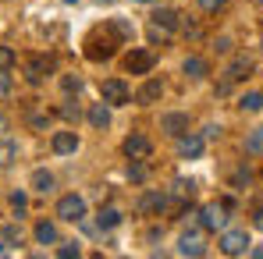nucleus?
<instances>
[{"mask_svg": "<svg viewBox=\"0 0 263 259\" xmlns=\"http://www.w3.org/2000/svg\"><path fill=\"white\" fill-rule=\"evenodd\" d=\"M18 160V142L14 138H0V167H11Z\"/></svg>", "mask_w": 263, "mask_h": 259, "instance_id": "6ab92c4d", "label": "nucleus"}, {"mask_svg": "<svg viewBox=\"0 0 263 259\" xmlns=\"http://www.w3.org/2000/svg\"><path fill=\"white\" fill-rule=\"evenodd\" d=\"M114 39H110V36H100V32H96V36H89L86 39V57L89 61H110V57H114Z\"/></svg>", "mask_w": 263, "mask_h": 259, "instance_id": "39448f33", "label": "nucleus"}, {"mask_svg": "<svg viewBox=\"0 0 263 259\" xmlns=\"http://www.w3.org/2000/svg\"><path fill=\"white\" fill-rule=\"evenodd\" d=\"M139 4H153V0H139Z\"/></svg>", "mask_w": 263, "mask_h": 259, "instance_id": "a18cd8bd", "label": "nucleus"}, {"mask_svg": "<svg viewBox=\"0 0 263 259\" xmlns=\"http://www.w3.org/2000/svg\"><path fill=\"white\" fill-rule=\"evenodd\" d=\"M181 32H185L189 39H199V25H196V22H181Z\"/></svg>", "mask_w": 263, "mask_h": 259, "instance_id": "c9c22d12", "label": "nucleus"}, {"mask_svg": "<svg viewBox=\"0 0 263 259\" xmlns=\"http://www.w3.org/2000/svg\"><path fill=\"white\" fill-rule=\"evenodd\" d=\"M249 245H253V242H249L246 231H224V234H220V252H224V256H246Z\"/></svg>", "mask_w": 263, "mask_h": 259, "instance_id": "f03ea898", "label": "nucleus"}, {"mask_svg": "<svg viewBox=\"0 0 263 259\" xmlns=\"http://www.w3.org/2000/svg\"><path fill=\"white\" fill-rule=\"evenodd\" d=\"M246 153H263V128H253L249 131V138H246Z\"/></svg>", "mask_w": 263, "mask_h": 259, "instance_id": "a878e982", "label": "nucleus"}, {"mask_svg": "<svg viewBox=\"0 0 263 259\" xmlns=\"http://www.w3.org/2000/svg\"><path fill=\"white\" fill-rule=\"evenodd\" d=\"M220 135V125H206V128H203V138H217Z\"/></svg>", "mask_w": 263, "mask_h": 259, "instance_id": "58836bf2", "label": "nucleus"}, {"mask_svg": "<svg viewBox=\"0 0 263 259\" xmlns=\"http://www.w3.org/2000/svg\"><path fill=\"white\" fill-rule=\"evenodd\" d=\"M110 32H114L118 39H132V36H135L132 22H125V18H110Z\"/></svg>", "mask_w": 263, "mask_h": 259, "instance_id": "b1692460", "label": "nucleus"}, {"mask_svg": "<svg viewBox=\"0 0 263 259\" xmlns=\"http://www.w3.org/2000/svg\"><path fill=\"white\" fill-rule=\"evenodd\" d=\"M14 61H18V53H14L11 46H0V71H11Z\"/></svg>", "mask_w": 263, "mask_h": 259, "instance_id": "cd10ccee", "label": "nucleus"}, {"mask_svg": "<svg viewBox=\"0 0 263 259\" xmlns=\"http://www.w3.org/2000/svg\"><path fill=\"white\" fill-rule=\"evenodd\" d=\"M50 146H53V153H57V156H68V153H75V149H79V135H75V131H53Z\"/></svg>", "mask_w": 263, "mask_h": 259, "instance_id": "f8f14e48", "label": "nucleus"}, {"mask_svg": "<svg viewBox=\"0 0 263 259\" xmlns=\"http://www.w3.org/2000/svg\"><path fill=\"white\" fill-rule=\"evenodd\" d=\"M57 256H61V259H79V256H82V249H79L75 242H68V245L57 249Z\"/></svg>", "mask_w": 263, "mask_h": 259, "instance_id": "473e14b6", "label": "nucleus"}, {"mask_svg": "<svg viewBox=\"0 0 263 259\" xmlns=\"http://www.w3.org/2000/svg\"><path fill=\"white\" fill-rule=\"evenodd\" d=\"M249 256H253V259H263V245H260V249H249Z\"/></svg>", "mask_w": 263, "mask_h": 259, "instance_id": "79ce46f5", "label": "nucleus"}, {"mask_svg": "<svg viewBox=\"0 0 263 259\" xmlns=\"http://www.w3.org/2000/svg\"><path fill=\"white\" fill-rule=\"evenodd\" d=\"M57 216L61 220H71V224H82L86 220V199L75 195V192L71 195H61L57 199Z\"/></svg>", "mask_w": 263, "mask_h": 259, "instance_id": "f257e3e1", "label": "nucleus"}, {"mask_svg": "<svg viewBox=\"0 0 263 259\" xmlns=\"http://www.w3.org/2000/svg\"><path fill=\"white\" fill-rule=\"evenodd\" d=\"M160 96H164V86H160L157 78H149L146 86H142L139 92H135V103H157Z\"/></svg>", "mask_w": 263, "mask_h": 259, "instance_id": "f3484780", "label": "nucleus"}, {"mask_svg": "<svg viewBox=\"0 0 263 259\" xmlns=\"http://www.w3.org/2000/svg\"><path fill=\"white\" fill-rule=\"evenodd\" d=\"M7 92H11V75H7V71H0V99H4Z\"/></svg>", "mask_w": 263, "mask_h": 259, "instance_id": "e433bc0d", "label": "nucleus"}, {"mask_svg": "<svg viewBox=\"0 0 263 259\" xmlns=\"http://www.w3.org/2000/svg\"><path fill=\"white\" fill-rule=\"evenodd\" d=\"M192 188H196L192 181H185V177H178L175 185H171V199H178V203H185V199L192 195Z\"/></svg>", "mask_w": 263, "mask_h": 259, "instance_id": "393cba45", "label": "nucleus"}, {"mask_svg": "<svg viewBox=\"0 0 263 259\" xmlns=\"http://www.w3.org/2000/svg\"><path fill=\"white\" fill-rule=\"evenodd\" d=\"M89 125H92V128H107V125H110V103H92V107H89Z\"/></svg>", "mask_w": 263, "mask_h": 259, "instance_id": "dca6fc26", "label": "nucleus"}, {"mask_svg": "<svg viewBox=\"0 0 263 259\" xmlns=\"http://www.w3.org/2000/svg\"><path fill=\"white\" fill-rule=\"evenodd\" d=\"M203 4V11H217V7H224V0H199Z\"/></svg>", "mask_w": 263, "mask_h": 259, "instance_id": "ea45409f", "label": "nucleus"}, {"mask_svg": "<svg viewBox=\"0 0 263 259\" xmlns=\"http://www.w3.org/2000/svg\"><path fill=\"white\" fill-rule=\"evenodd\" d=\"M238 107L249 110V114H260V110H263V92H246V96L238 99Z\"/></svg>", "mask_w": 263, "mask_h": 259, "instance_id": "5701e85b", "label": "nucleus"}, {"mask_svg": "<svg viewBox=\"0 0 263 259\" xmlns=\"http://www.w3.org/2000/svg\"><path fill=\"white\" fill-rule=\"evenodd\" d=\"M160 128L167 131V135H185L189 131V114H164V121H160Z\"/></svg>", "mask_w": 263, "mask_h": 259, "instance_id": "2eb2a0df", "label": "nucleus"}, {"mask_svg": "<svg viewBox=\"0 0 263 259\" xmlns=\"http://www.w3.org/2000/svg\"><path fill=\"white\" fill-rule=\"evenodd\" d=\"M167 206H171V195H164V192H146L139 199V210L142 213H164Z\"/></svg>", "mask_w": 263, "mask_h": 259, "instance_id": "ddd939ff", "label": "nucleus"}, {"mask_svg": "<svg viewBox=\"0 0 263 259\" xmlns=\"http://www.w3.org/2000/svg\"><path fill=\"white\" fill-rule=\"evenodd\" d=\"M32 192H40V195L53 192V174L50 171H32Z\"/></svg>", "mask_w": 263, "mask_h": 259, "instance_id": "aec40b11", "label": "nucleus"}, {"mask_svg": "<svg viewBox=\"0 0 263 259\" xmlns=\"http://www.w3.org/2000/svg\"><path fill=\"white\" fill-rule=\"evenodd\" d=\"M61 4H79V0H61Z\"/></svg>", "mask_w": 263, "mask_h": 259, "instance_id": "c03bdc74", "label": "nucleus"}, {"mask_svg": "<svg viewBox=\"0 0 263 259\" xmlns=\"http://www.w3.org/2000/svg\"><path fill=\"white\" fill-rule=\"evenodd\" d=\"M61 89L71 96V92H79V89H82V78H79V75H64V78H61Z\"/></svg>", "mask_w": 263, "mask_h": 259, "instance_id": "c756f323", "label": "nucleus"}, {"mask_svg": "<svg viewBox=\"0 0 263 259\" xmlns=\"http://www.w3.org/2000/svg\"><path fill=\"white\" fill-rule=\"evenodd\" d=\"M203 142H206L203 135H189V131L178 135V156H181V160H196V156H203Z\"/></svg>", "mask_w": 263, "mask_h": 259, "instance_id": "0eeeda50", "label": "nucleus"}, {"mask_svg": "<svg viewBox=\"0 0 263 259\" xmlns=\"http://www.w3.org/2000/svg\"><path fill=\"white\" fill-rule=\"evenodd\" d=\"M103 103H110V107H128L132 89L125 86L121 78H107V82H103Z\"/></svg>", "mask_w": 263, "mask_h": 259, "instance_id": "7ed1b4c3", "label": "nucleus"}, {"mask_svg": "<svg viewBox=\"0 0 263 259\" xmlns=\"http://www.w3.org/2000/svg\"><path fill=\"white\" fill-rule=\"evenodd\" d=\"M0 256H7V245H4V242H0Z\"/></svg>", "mask_w": 263, "mask_h": 259, "instance_id": "37998d69", "label": "nucleus"}, {"mask_svg": "<svg viewBox=\"0 0 263 259\" xmlns=\"http://www.w3.org/2000/svg\"><path fill=\"white\" fill-rule=\"evenodd\" d=\"M178 256H206V245H203V238H199V231H192V234H181V242H178Z\"/></svg>", "mask_w": 263, "mask_h": 259, "instance_id": "9b49d317", "label": "nucleus"}, {"mask_svg": "<svg viewBox=\"0 0 263 259\" xmlns=\"http://www.w3.org/2000/svg\"><path fill=\"white\" fill-rule=\"evenodd\" d=\"M249 71H253V57H249V53H238V57L228 64L224 82H242V78H249Z\"/></svg>", "mask_w": 263, "mask_h": 259, "instance_id": "9d476101", "label": "nucleus"}, {"mask_svg": "<svg viewBox=\"0 0 263 259\" xmlns=\"http://www.w3.org/2000/svg\"><path fill=\"white\" fill-rule=\"evenodd\" d=\"M57 114H61L64 121H79V103H75V99H64V103L57 107Z\"/></svg>", "mask_w": 263, "mask_h": 259, "instance_id": "bb28decb", "label": "nucleus"}, {"mask_svg": "<svg viewBox=\"0 0 263 259\" xmlns=\"http://www.w3.org/2000/svg\"><path fill=\"white\" fill-rule=\"evenodd\" d=\"M153 64H157L153 50H132L128 57H125V71H128V75H149Z\"/></svg>", "mask_w": 263, "mask_h": 259, "instance_id": "20e7f679", "label": "nucleus"}, {"mask_svg": "<svg viewBox=\"0 0 263 259\" xmlns=\"http://www.w3.org/2000/svg\"><path fill=\"white\" fill-rule=\"evenodd\" d=\"M36 242H40V245H53V242H57V227H53L50 220H40V224H36Z\"/></svg>", "mask_w": 263, "mask_h": 259, "instance_id": "4be33fe9", "label": "nucleus"}, {"mask_svg": "<svg viewBox=\"0 0 263 259\" xmlns=\"http://www.w3.org/2000/svg\"><path fill=\"white\" fill-rule=\"evenodd\" d=\"M18 238H22V231H18L14 224H7V227H4V242H7V245H14Z\"/></svg>", "mask_w": 263, "mask_h": 259, "instance_id": "f704fd0d", "label": "nucleus"}, {"mask_svg": "<svg viewBox=\"0 0 263 259\" xmlns=\"http://www.w3.org/2000/svg\"><path fill=\"white\" fill-rule=\"evenodd\" d=\"M149 153H153V142L146 135H128L125 138V156L128 160H149Z\"/></svg>", "mask_w": 263, "mask_h": 259, "instance_id": "6e6552de", "label": "nucleus"}, {"mask_svg": "<svg viewBox=\"0 0 263 259\" xmlns=\"http://www.w3.org/2000/svg\"><path fill=\"white\" fill-rule=\"evenodd\" d=\"M167 36H171V32H167V29H160L157 22L149 25V43H167Z\"/></svg>", "mask_w": 263, "mask_h": 259, "instance_id": "72a5a7b5", "label": "nucleus"}, {"mask_svg": "<svg viewBox=\"0 0 263 259\" xmlns=\"http://www.w3.org/2000/svg\"><path fill=\"white\" fill-rule=\"evenodd\" d=\"M228 210L220 206V203H206L203 210H199V224L206 227V231H217V227H224V220H228Z\"/></svg>", "mask_w": 263, "mask_h": 259, "instance_id": "1a4fd4ad", "label": "nucleus"}, {"mask_svg": "<svg viewBox=\"0 0 263 259\" xmlns=\"http://www.w3.org/2000/svg\"><path fill=\"white\" fill-rule=\"evenodd\" d=\"M50 71H53V61H50V57H29V61H25V78H29L32 86H40Z\"/></svg>", "mask_w": 263, "mask_h": 259, "instance_id": "423d86ee", "label": "nucleus"}, {"mask_svg": "<svg viewBox=\"0 0 263 259\" xmlns=\"http://www.w3.org/2000/svg\"><path fill=\"white\" fill-rule=\"evenodd\" d=\"M153 22H157L160 29H167V32L181 29V14H178L175 7H157V11H153Z\"/></svg>", "mask_w": 263, "mask_h": 259, "instance_id": "4468645a", "label": "nucleus"}, {"mask_svg": "<svg viewBox=\"0 0 263 259\" xmlns=\"http://www.w3.org/2000/svg\"><path fill=\"white\" fill-rule=\"evenodd\" d=\"M214 46H217V53H231V39H228V36H220Z\"/></svg>", "mask_w": 263, "mask_h": 259, "instance_id": "4c0bfd02", "label": "nucleus"}, {"mask_svg": "<svg viewBox=\"0 0 263 259\" xmlns=\"http://www.w3.org/2000/svg\"><path fill=\"white\" fill-rule=\"evenodd\" d=\"M253 224H256V227H260V231H263V206H260V210H256V216H253Z\"/></svg>", "mask_w": 263, "mask_h": 259, "instance_id": "a19ab883", "label": "nucleus"}, {"mask_svg": "<svg viewBox=\"0 0 263 259\" xmlns=\"http://www.w3.org/2000/svg\"><path fill=\"white\" fill-rule=\"evenodd\" d=\"M11 206H14V213L22 216L25 206H29V195H25V192H11Z\"/></svg>", "mask_w": 263, "mask_h": 259, "instance_id": "7c9ffc66", "label": "nucleus"}, {"mask_svg": "<svg viewBox=\"0 0 263 259\" xmlns=\"http://www.w3.org/2000/svg\"><path fill=\"white\" fill-rule=\"evenodd\" d=\"M118 224H121V213H118L114 206H107V210H100V216H96V227H100V231H114Z\"/></svg>", "mask_w": 263, "mask_h": 259, "instance_id": "a211bd4d", "label": "nucleus"}, {"mask_svg": "<svg viewBox=\"0 0 263 259\" xmlns=\"http://www.w3.org/2000/svg\"><path fill=\"white\" fill-rule=\"evenodd\" d=\"M128 181H135V185L146 181V164H142V160H132L128 164Z\"/></svg>", "mask_w": 263, "mask_h": 259, "instance_id": "c85d7f7f", "label": "nucleus"}, {"mask_svg": "<svg viewBox=\"0 0 263 259\" xmlns=\"http://www.w3.org/2000/svg\"><path fill=\"white\" fill-rule=\"evenodd\" d=\"M181 71H185L189 78H203V75H206V61H203V57H185Z\"/></svg>", "mask_w": 263, "mask_h": 259, "instance_id": "412c9836", "label": "nucleus"}, {"mask_svg": "<svg viewBox=\"0 0 263 259\" xmlns=\"http://www.w3.org/2000/svg\"><path fill=\"white\" fill-rule=\"evenodd\" d=\"M260 7H263V0H260Z\"/></svg>", "mask_w": 263, "mask_h": 259, "instance_id": "49530a36", "label": "nucleus"}, {"mask_svg": "<svg viewBox=\"0 0 263 259\" xmlns=\"http://www.w3.org/2000/svg\"><path fill=\"white\" fill-rule=\"evenodd\" d=\"M249 181H253V174H249V167H238V171L231 174V185H235V188H242V185H249Z\"/></svg>", "mask_w": 263, "mask_h": 259, "instance_id": "2f4dec72", "label": "nucleus"}]
</instances>
